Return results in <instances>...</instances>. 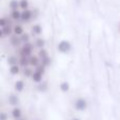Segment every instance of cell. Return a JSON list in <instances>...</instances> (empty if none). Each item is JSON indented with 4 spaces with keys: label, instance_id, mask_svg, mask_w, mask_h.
Segmentation results:
<instances>
[{
    "label": "cell",
    "instance_id": "cell-4",
    "mask_svg": "<svg viewBox=\"0 0 120 120\" xmlns=\"http://www.w3.org/2000/svg\"><path fill=\"white\" fill-rule=\"evenodd\" d=\"M32 78H33V80L35 81V82H40V81H41V79H42V74L36 71V72L33 74Z\"/></svg>",
    "mask_w": 120,
    "mask_h": 120
},
{
    "label": "cell",
    "instance_id": "cell-5",
    "mask_svg": "<svg viewBox=\"0 0 120 120\" xmlns=\"http://www.w3.org/2000/svg\"><path fill=\"white\" fill-rule=\"evenodd\" d=\"M23 87H24V83H23L22 81H17V82L15 83V90H16L17 92H21L23 90Z\"/></svg>",
    "mask_w": 120,
    "mask_h": 120
},
{
    "label": "cell",
    "instance_id": "cell-8",
    "mask_svg": "<svg viewBox=\"0 0 120 120\" xmlns=\"http://www.w3.org/2000/svg\"><path fill=\"white\" fill-rule=\"evenodd\" d=\"M72 120H80L79 118H74V119H72Z\"/></svg>",
    "mask_w": 120,
    "mask_h": 120
},
{
    "label": "cell",
    "instance_id": "cell-2",
    "mask_svg": "<svg viewBox=\"0 0 120 120\" xmlns=\"http://www.w3.org/2000/svg\"><path fill=\"white\" fill-rule=\"evenodd\" d=\"M21 116H22V112H21V110L19 108H14L12 110V117L14 118L15 120H18L21 118Z\"/></svg>",
    "mask_w": 120,
    "mask_h": 120
},
{
    "label": "cell",
    "instance_id": "cell-1",
    "mask_svg": "<svg viewBox=\"0 0 120 120\" xmlns=\"http://www.w3.org/2000/svg\"><path fill=\"white\" fill-rule=\"evenodd\" d=\"M74 106H75V109H76L77 111H80V112H82V111L86 110L87 102H86V100L83 99V98H78V99L75 101Z\"/></svg>",
    "mask_w": 120,
    "mask_h": 120
},
{
    "label": "cell",
    "instance_id": "cell-6",
    "mask_svg": "<svg viewBox=\"0 0 120 120\" xmlns=\"http://www.w3.org/2000/svg\"><path fill=\"white\" fill-rule=\"evenodd\" d=\"M60 87H61V90L63 92H68V84L66 82H63L61 85H60Z\"/></svg>",
    "mask_w": 120,
    "mask_h": 120
},
{
    "label": "cell",
    "instance_id": "cell-7",
    "mask_svg": "<svg viewBox=\"0 0 120 120\" xmlns=\"http://www.w3.org/2000/svg\"><path fill=\"white\" fill-rule=\"evenodd\" d=\"M8 116L5 112H1L0 113V120H8Z\"/></svg>",
    "mask_w": 120,
    "mask_h": 120
},
{
    "label": "cell",
    "instance_id": "cell-9",
    "mask_svg": "<svg viewBox=\"0 0 120 120\" xmlns=\"http://www.w3.org/2000/svg\"><path fill=\"white\" fill-rule=\"evenodd\" d=\"M18 120H24V119H21V118H20V119H18Z\"/></svg>",
    "mask_w": 120,
    "mask_h": 120
},
{
    "label": "cell",
    "instance_id": "cell-3",
    "mask_svg": "<svg viewBox=\"0 0 120 120\" xmlns=\"http://www.w3.org/2000/svg\"><path fill=\"white\" fill-rule=\"evenodd\" d=\"M8 103L13 106H16L17 104L19 103L18 97H17L16 95H10V97H8Z\"/></svg>",
    "mask_w": 120,
    "mask_h": 120
}]
</instances>
